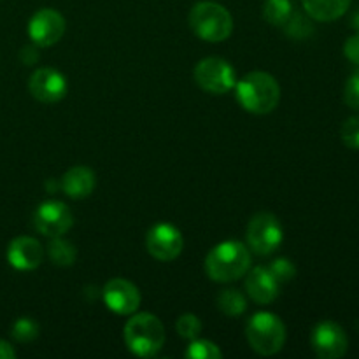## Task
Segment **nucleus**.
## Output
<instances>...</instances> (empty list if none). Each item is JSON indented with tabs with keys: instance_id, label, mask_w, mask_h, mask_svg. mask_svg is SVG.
I'll list each match as a JSON object with an SVG mask.
<instances>
[{
	"instance_id": "f257e3e1",
	"label": "nucleus",
	"mask_w": 359,
	"mask_h": 359,
	"mask_svg": "<svg viewBox=\"0 0 359 359\" xmlns=\"http://www.w3.org/2000/svg\"><path fill=\"white\" fill-rule=\"evenodd\" d=\"M251 266L249 249L238 241H226L212 248L205 258V272L216 283H233Z\"/></svg>"
},
{
	"instance_id": "f03ea898",
	"label": "nucleus",
	"mask_w": 359,
	"mask_h": 359,
	"mask_svg": "<svg viewBox=\"0 0 359 359\" xmlns=\"http://www.w3.org/2000/svg\"><path fill=\"white\" fill-rule=\"evenodd\" d=\"M237 100L252 114H269L279 105L280 86L276 77L266 72H251L238 81Z\"/></svg>"
},
{
	"instance_id": "7ed1b4c3",
	"label": "nucleus",
	"mask_w": 359,
	"mask_h": 359,
	"mask_svg": "<svg viewBox=\"0 0 359 359\" xmlns=\"http://www.w3.org/2000/svg\"><path fill=\"white\" fill-rule=\"evenodd\" d=\"M125 342L135 356L153 358L165 344V328L154 314H135L125 325Z\"/></svg>"
},
{
	"instance_id": "20e7f679",
	"label": "nucleus",
	"mask_w": 359,
	"mask_h": 359,
	"mask_svg": "<svg viewBox=\"0 0 359 359\" xmlns=\"http://www.w3.org/2000/svg\"><path fill=\"white\" fill-rule=\"evenodd\" d=\"M189 27L202 41L223 42L233 32V18L216 2H198L189 13Z\"/></svg>"
},
{
	"instance_id": "39448f33",
	"label": "nucleus",
	"mask_w": 359,
	"mask_h": 359,
	"mask_svg": "<svg viewBox=\"0 0 359 359\" xmlns=\"http://www.w3.org/2000/svg\"><path fill=\"white\" fill-rule=\"evenodd\" d=\"M249 346L262 356H273L286 342V326L272 312H258L248 323Z\"/></svg>"
},
{
	"instance_id": "423d86ee",
	"label": "nucleus",
	"mask_w": 359,
	"mask_h": 359,
	"mask_svg": "<svg viewBox=\"0 0 359 359\" xmlns=\"http://www.w3.org/2000/svg\"><path fill=\"white\" fill-rule=\"evenodd\" d=\"M193 76H195L196 84L203 91L212 95L228 93L237 84V74H235L233 67L226 60L216 58V56L200 60Z\"/></svg>"
},
{
	"instance_id": "0eeeda50",
	"label": "nucleus",
	"mask_w": 359,
	"mask_h": 359,
	"mask_svg": "<svg viewBox=\"0 0 359 359\" xmlns=\"http://www.w3.org/2000/svg\"><path fill=\"white\" fill-rule=\"evenodd\" d=\"M283 226L279 219L270 212H258L252 216L248 226V244L252 252L259 256H269L283 242Z\"/></svg>"
},
{
	"instance_id": "6e6552de",
	"label": "nucleus",
	"mask_w": 359,
	"mask_h": 359,
	"mask_svg": "<svg viewBox=\"0 0 359 359\" xmlns=\"http://www.w3.org/2000/svg\"><path fill=\"white\" fill-rule=\"evenodd\" d=\"M72 210L63 202L48 200L41 203L34 214V226L46 237H63L72 228Z\"/></svg>"
},
{
	"instance_id": "1a4fd4ad",
	"label": "nucleus",
	"mask_w": 359,
	"mask_h": 359,
	"mask_svg": "<svg viewBox=\"0 0 359 359\" xmlns=\"http://www.w3.org/2000/svg\"><path fill=\"white\" fill-rule=\"evenodd\" d=\"M67 30L65 18L55 9H39L28 23V35L39 48H49L63 37Z\"/></svg>"
},
{
	"instance_id": "9d476101",
	"label": "nucleus",
	"mask_w": 359,
	"mask_h": 359,
	"mask_svg": "<svg viewBox=\"0 0 359 359\" xmlns=\"http://www.w3.org/2000/svg\"><path fill=\"white\" fill-rule=\"evenodd\" d=\"M311 344L314 353L321 359L344 358L349 347L346 332L333 321H323L312 330Z\"/></svg>"
},
{
	"instance_id": "9b49d317",
	"label": "nucleus",
	"mask_w": 359,
	"mask_h": 359,
	"mask_svg": "<svg viewBox=\"0 0 359 359\" xmlns=\"http://www.w3.org/2000/svg\"><path fill=\"white\" fill-rule=\"evenodd\" d=\"M182 245H184V241H182L181 231L172 224L161 223L147 231V252L158 262H174L182 252Z\"/></svg>"
},
{
	"instance_id": "f8f14e48",
	"label": "nucleus",
	"mask_w": 359,
	"mask_h": 359,
	"mask_svg": "<svg viewBox=\"0 0 359 359\" xmlns=\"http://www.w3.org/2000/svg\"><path fill=\"white\" fill-rule=\"evenodd\" d=\"M28 90L35 100L42 104H55L62 100L67 93V81L62 72L56 69H39L32 74L28 81Z\"/></svg>"
},
{
	"instance_id": "ddd939ff",
	"label": "nucleus",
	"mask_w": 359,
	"mask_h": 359,
	"mask_svg": "<svg viewBox=\"0 0 359 359\" xmlns=\"http://www.w3.org/2000/svg\"><path fill=\"white\" fill-rule=\"evenodd\" d=\"M104 302L116 314L132 316L140 305V291L130 280L111 279L104 286Z\"/></svg>"
},
{
	"instance_id": "4468645a",
	"label": "nucleus",
	"mask_w": 359,
	"mask_h": 359,
	"mask_svg": "<svg viewBox=\"0 0 359 359\" xmlns=\"http://www.w3.org/2000/svg\"><path fill=\"white\" fill-rule=\"evenodd\" d=\"M7 259L18 270H34L44 259V248L32 237H18L7 248Z\"/></svg>"
},
{
	"instance_id": "2eb2a0df",
	"label": "nucleus",
	"mask_w": 359,
	"mask_h": 359,
	"mask_svg": "<svg viewBox=\"0 0 359 359\" xmlns=\"http://www.w3.org/2000/svg\"><path fill=\"white\" fill-rule=\"evenodd\" d=\"M279 286L276 277L266 266H256L245 279V291L258 305H270L279 297Z\"/></svg>"
},
{
	"instance_id": "dca6fc26",
	"label": "nucleus",
	"mask_w": 359,
	"mask_h": 359,
	"mask_svg": "<svg viewBox=\"0 0 359 359\" xmlns=\"http://www.w3.org/2000/svg\"><path fill=\"white\" fill-rule=\"evenodd\" d=\"M95 186H97V177L95 172L88 167H74L63 174L62 181H60V189L65 193L67 196L74 200L86 198L93 193Z\"/></svg>"
},
{
	"instance_id": "f3484780",
	"label": "nucleus",
	"mask_w": 359,
	"mask_h": 359,
	"mask_svg": "<svg viewBox=\"0 0 359 359\" xmlns=\"http://www.w3.org/2000/svg\"><path fill=\"white\" fill-rule=\"evenodd\" d=\"M353 0H302L305 13L316 21L330 23L342 18L351 7Z\"/></svg>"
},
{
	"instance_id": "a211bd4d",
	"label": "nucleus",
	"mask_w": 359,
	"mask_h": 359,
	"mask_svg": "<svg viewBox=\"0 0 359 359\" xmlns=\"http://www.w3.org/2000/svg\"><path fill=\"white\" fill-rule=\"evenodd\" d=\"M217 307L228 318H238L248 309V302H245V297L241 291L228 287V290H223L217 294Z\"/></svg>"
},
{
	"instance_id": "6ab92c4d",
	"label": "nucleus",
	"mask_w": 359,
	"mask_h": 359,
	"mask_svg": "<svg viewBox=\"0 0 359 359\" xmlns=\"http://www.w3.org/2000/svg\"><path fill=\"white\" fill-rule=\"evenodd\" d=\"M48 256L55 265L70 266L77 258V251L72 242L62 237H53L48 244Z\"/></svg>"
},
{
	"instance_id": "aec40b11",
	"label": "nucleus",
	"mask_w": 359,
	"mask_h": 359,
	"mask_svg": "<svg viewBox=\"0 0 359 359\" xmlns=\"http://www.w3.org/2000/svg\"><path fill=\"white\" fill-rule=\"evenodd\" d=\"M293 13V4L290 0H266L263 7V18L273 27H284Z\"/></svg>"
},
{
	"instance_id": "412c9836",
	"label": "nucleus",
	"mask_w": 359,
	"mask_h": 359,
	"mask_svg": "<svg viewBox=\"0 0 359 359\" xmlns=\"http://www.w3.org/2000/svg\"><path fill=\"white\" fill-rule=\"evenodd\" d=\"M284 32L290 35L291 39H297V41H302V39L311 37L312 32H314V27H312L311 20L305 18L302 13H291L290 20L284 23Z\"/></svg>"
},
{
	"instance_id": "4be33fe9",
	"label": "nucleus",
	"mask_w": 359,
	"mask_h": 359,
	"mask_svg": "<svg viewBox=\"0 0 359 359\" xmlns=\"http://www.w3.org/2000/svg\"><path fill=\"white\" fill-rule=\"evenodd\" d=\"M186 356L191 359H219L223 358L219 347L216 346L210 340H191L188 351H186Z\"/></svg>"
},
{
	"instance_id": "5701e85b",
	"label": "nucleus",
	"mask_w": 359,
	"mask_h": 359,
	"mask_svg": "<svg viewBox=\"0 0 359 359\" xmlns=\"http://www.w3.org/2000/svg\"><path fill=\"white\" fill-rule=\"evenodd\" d=\"M13 337L18 342H32L34 339H37L39 335V325L30 318H21L18 319L13 325Z\"/></svg>"
},
{
	"instance_id": "b1692460",
	"label": "nucleus",
	"mask_w": 359,
	"mask_h": 359,
	"mask_svg": "<svg viewBox=\"0 0 359 359\" xmlns=\"http://www.w3.org/2000/svg\"><path fill=\"white\" fill-rule=\"evenodd\" d=\"M175 330L186 340H195L202 333V323L195 314H184L175 323Z\"/></svg>"
},
{
	"instance_id": "393cba45",
	"label": "nucleus",
	"mask_w": 359,
	"mask_h": 359,
	"mask_svg": "<svg viewBox=\"0 0 359 359\" xmlns=\"http://www.w3.org/2000/svg\"><path fill=\"white\" fill-rule=\"evenodd\" d=\"M266 269L270 270V273L276 277L279 284L290 283V280H293L294 276H297V266H294L287 258H277L276 262H272V265H269Z\"/></svg>"
},
{
	"instance_id": "a878e982",
	"label": "nucleus",
	"mask_w": 359,
	"mask_h": 359,
	"mask_svg": "<svg viewBox=\"0 0 359 359\" xmlns=\"http://www.w3.org/2000/svg\"><path fill=\"white\" fill-rule=\"evenodd\" d=\"M340 137L349 149L359 151V116H353L344 121L342 128H340Z\"/></svg>"
},
{
	"instance_id": "bb28decb",
	"label": "nucleus",
	"mask_w": 359,
	"mask_h": 359,
	"mask_svg": "<svg viewBox=\"0 0 359 359\" xmlns=\"http://www.w3.org/2000/svg\"><path fill=\"white\" fill-rule=\"evenodd\" d=\"M344 102L347 107L359 111V69L347 79L346 88H344Z\"/></svg>"
},
{
	"instance_id": "cd10ccee",
	"label": "nucleus",
	"mask_w": 359,
	"mask_h": 359,
	"mask_svg": "<svg viewBox=\"0 0 359 359\" xmlns=\"http://www.w3.org/2000/svg\"><path fill=\"white\" fill-rule=\"evenodd\" d=\"M344 55H346V58L351 63L359 67V32L353 37L347 39L346 44H344Z\"/></svg>"
},
{
	"instance_id": "c85d7f7f",
	"label": "nucleus",
	"mask_w": 359,
	"mask_h": 359,
	"mask_svg": "<svg viewBox=\"0 0 359 359\" xmlns=\"http://www.w3.org/2000/svg\"><path fill=\"white\" fill-rule=\"evenodd\" d=\"M20 60L25 63V65H34L39 60V51L34 46H27L20 51Z\"/></svg>"
},
{
	"instance_id": "c756f323",
	"label": "nucleus",
	"mask_w": 359,
	"mask_h": 359,
	"mask_svg": "<svg viewBox=\"0 0 359 359\" xmlns=\"http://www.w3.org/2000/svg\"><path fill=\"white\" fill-rule=\"evenodd\" d=\"M16 358V351L13 349L11 344H7L6 340H0V359H14Z\"/></svg>"
},
{
	"instance_id": "7c9ffc66",
	"label": "nucleus",
	"mask_w": 359,
	"mask_h": 359,
	"mask_svg": "<svg viewBox=\"0 0 359 359\" xmlns=\"http://www.w3.org/2000/svg\"><path fill=\"white\" fill-rule=\"evenodd\" d=\"M351 27H353L354 30L359 32V7L356 11H354L353 16H351Z\"/></svg>"
}]
</instances>
